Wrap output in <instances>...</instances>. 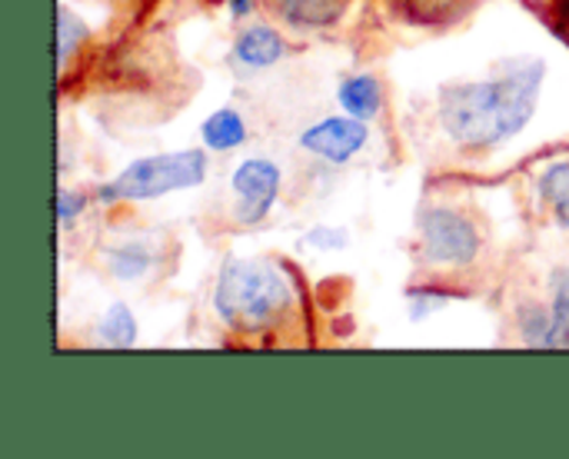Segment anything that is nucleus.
Returning a JSON list of instances; mask_svg holds the SVG:
<instances>
[{"instance_id": "1", "label": "nucleus", "mask_w": 569, "mask_h": 459, "mask_svg": "<svg viewBox=\"0 0 569 459\" xmlns=\"http://www.w3.org/2000/svg\"><path fill=\"white\" fill-rule=\"evenodd\" d=\"M543 80L547 63L540 57H520L487 80L443 87L437 103L440 127L463 150L500 147L537 117Z\"/></svg>"}, {"instance_id": "2", "label": "nucleus", "mask_w": 569, "mask_h": 459, "mask_svg": "<svg viewBox=\"0 0 569 459\" xmlns=\"http://www.w3.org/2000/svg\"><path fill=\"white\" fill-rule=\"evenodd\" d=\"M213 310L233 333H267L277 330L293 310V287L283 270L270 260L230 257L213 287Z\"/></svg>"}, {"instance_id": "3", "label": "nucleus", "mask_w": 569, "mask_h": 459, "mask_svg": "<svg viewBox=\"0 0 569 459\" xmlns=\"http://www.w3.org/2000/svg\"><path fill=\"white\" fill-rule=\"evenodd\" d=\"M207 147H187L173 153H150L127 163L110 183L97 190L100 203H147L177 190H193L207 180Z\"/></svg>"}, {"instance_id": "4", "label": "nucleus", "mask_w": 569, "mask_h": 459, "mask_svg": "<svg viewBox=\"0 0 569 459\" xmlns=\"http://www.w3.org/2000/svg\"><path fill=\"white\" fill-rule=\"evenodd\" d=\"M420 243L427 263L433 267L463 270L480 257L477 223L453 207H427L420 213Z\"/></svg>"}, {"instance_id": "5", "label": "nucleus", "mask_w": 569, "mask_h": 459, "mask_svg": "<svg viewBox=\"0 0 569 459\" xmlns=\"http://www.w3.org/2000/svg\"><path fill=\"white\" fill-rule=\"evenodd\" d=\"M283 173L273 160L267 157H247L233 167L230 173V190H233V217L243 227H257L270 217V210L280 200Z\"/></svg>"}, {"instance_id": "6", "label": "nucleus", "mask_w": 569, "mask_h": 459, "mask_svg": "<svg viewBox=\"0 0 569 459\" xmlns=\"http://www.w3.org/2000/svg\"><path fill=\"white\" fill-rule=\"evenodd\" d=\"M370 143V123L350 113L323 117L300 133V147L327 163H350Z\"/></svg>"}, {"instance_id": "7", "label": "nucleus", "mask_w": 569, "mask_h": 459, "mask_svg": "<svg viewBox=\"0 0 569 459\" xmlns=\"http://www.w3.org/2000/svg\"><path fill=\"white\" fill-rule=\"evenodd\" d=\"M283 57H287V40L280 30H273L267 23H253V27L240 30L233 40V60L243 63L247 70H267V67L280 63Z\"/></svg>"}, {"instance_id": "8", "label": "nucleus", "mask_w": 569, "mask_h": 459, "mask_svg": "<svg viewBox=\"0 0 569 459\" xmlns=\"http://www.w3.org/2000/svg\"><path fill=\"white\" fill-rule=\"evenodd\" d=\"M273 10L293 30H327L343 20L347 0H273Z\"/></svg>"}, {"instance_id": "9", "label": "nucleus", "mask_w": 569, "mask_h": 459, "mask_svg": "<svg viewBox=\"0 0 569 459\" xmlns=\"http://www.w3.org/2000/svg\"><path fill=\"white\" fill-rule=\"evenodd\" d=\"M337 100L343 107V113L360 117V120H377L383 110V83L373 73H353L337 87Z\"/></svg>"}, {"instance_id": "10", "label": "nucleus", "mask_w": 569, "mask_h": 459, "mask_svg": "<svg viewBox=\"0 0 569 459\" xmlns=\"http://www.w3.org/2000/svg\"><path fill=\"white\" fill-rule=\"evenodd\" d=\"M200 140L207 150L213 153H230V150H240L247 143V120L240 110L233 107H220L213 110L203 123H200Z\"/></svg>"}, {"instance_id": "11", "label": "nucleus", "mask_w": 569, "mask_h": 459, "mask_svg": "<svg viewBox=\"0 0 569 459\" xmlns=\"http://www.w3.org/2000/svg\"><path fill=\"white\" fill-rule=\"evenodd\" d=\"M153 260H157L153 250H150L147 243H137V240L117 243V247L107 250V270H110V277L120 280V283H133V280L147 277L150 267H153Z\"/></svg>"}, {"instance_id": "12", "label": "nucleus", "mask_w": 569, "mask_h": 459, "mask_svg": "<svg viewBox=\"0 0 569 459\" xmlns=\"http://www.w3.org/2000/svg\"><path fill=\"white\" fill-rule=\"evenodd\" d=\"M547 350H569V270L550 277V340Z\"/></svg>"}, {"instance_id": "13", "label": "nucleus", "mask_w": 569, "mask_h": 459, "mask_svg": "<svg viewBox=\"0 0 569 459\" xmlns=\"http://www.w3.org/2000/svg\"><path fill=\"white\" fill-rule=\"evenodd\" d=\"M97 337L103 347H113V350H130L137 343V317L133 310L117 300L110 303V310L100 317V327H97Z\"/></svg>"}, {"instance_id": "14", "label": "nucleus", "mask_w": 569, "mask_h": 459, "mask_svg": "<svg viewBox=\"0 0 569 459\" xmlns=\"http://www.w3.org/2000/svg\"><path fill=\"white\" fill-rule=\"evenodd\" d=\"M537 190H540L543 203L553 210L557 223L569 230V160H563V163H550V167L540 173Z\"/></svg>"}, {"instance_id": "15", "label": "nucleus", "mask_w": 569, "mask_h": 459, "mask_svg": "<svg viewBox=\"0 0 569 459\" xmlns=\"http://www.w3.org/2000/svg\"><path fill=\"white\" fill-rule=\"evenodd\" d=\"M53 37H57V63L67 67L70 57L83 47L87 40V23L70 10V7H57V27H53Z\"/></svg>"}, {"instance_id": "16", "label": "nucleus", "mask_w": 569, "mask_h": 459, "mask_svg": "<svg viewBox=\"0 0 569 459\" xmlns=\"http://www.w3.org/2000/svg\"><path fill=\"white\" fill-rule=\"evenodd\" d=\"M460 297H467V293H460V290H453V287H437V283H427V287H413V290H407V307H410V320H427V317H433L437 310H443L447 303H453V300H460Z\"/></svg>"}, {"instance_id": "17", "label": "nucleus", "mask_w": 569, "mask_h": 459, "mask_svg": "<svg viewBox=\"0 0 569 459\" xmlns=\"http://www.w3.org/2000/svg\"><path fill=\"white\" fill-rule=\"evenodd\" d=\"M517 327H520V337H523L527 347L547 350V340H550V307L523 303L520 313H517Z\"/></svg>"}, {"instance_id": "18", "label": "nucleus", "mask_w": 569, "mask_h": 459, "mask_svg": "<svg viewBox=\"0 0 569 459\" xmlns=\"http://www.w3.org/2000/svg\"><path fill=\"white\" fill-rule=\"evenodd\" d=\"M350 243V237H347V230H340V227H313V230H307L303 233V247H310V250H343Z\"/></svg>"}, {"instance_id": "19", "label": "nucleus", "mask_w": 569, "mask_h": 459, "mask_svg": "<svg viewBox=\"0 0 569 459\" xmlns=\"http://www.w3.org/2000/svg\"><path fill=\"white\" fill-rule=\"evenodd\" d=\"M53 210H57L60 227H70V223L87 210V193H77V190L60 187V190H57V200H53Z\"/></svg>"}, {"instance_id": "20", "label": "nucleus", "mask_w": 569, "mask_h": 459, "mask_svg": "<svg viewBox=\"0 0 569 459\" xmlns=\"http://www.w3.org/2000/svg\"><path fill=\"white\" fill-rule=\"evenodd\" d=\"M227 7H230L233 17H250L253 7H257V0H227Z\"/></svg>"}, {"instance_id": "21", "label": "nucleus", "mask_w": 569, "mask_h": 459, "mask_svg": "<svg viewBox=\"0 0 569 459\" xmlns=\"http://www.w3.org/2000/svg\"><path fill=\"white\" fill-rule=\"evenodd\" d=\"M557 13H560L563 20H569V0H557Z\"/></svg>"}]
</instances>
